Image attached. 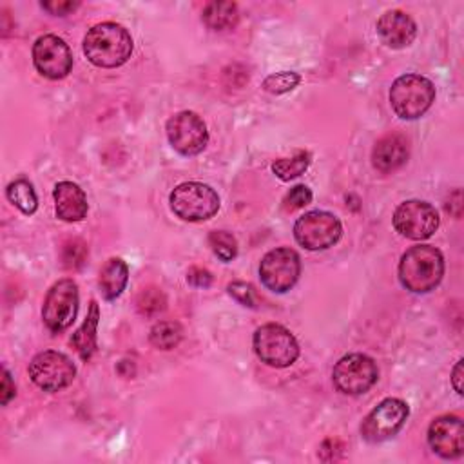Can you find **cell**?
Segmentation results:
<instances>
[{
    "instance_id": "6da1fadb",
    "label": "cell",
    "mask_w": 464,
    "mask_h": 464,
    "mask_svg": "<svg viewBox=\"0 0 464 464\" xmlns=\"http://www.w3.org/2000/svg\"><path fill=\"white\" fill-rule=\"evenodd\" d=\"M83 53L96 67H120L132 54V36L120 24L102 22L87 31L83 38Z\"/></svg>"
},
{
    "instance_id": "7a4b0ae2",
    "label": "cell",
    "mask_w": 464,
    "mask_h": 464,
    "mask_svg": "<svg viewBox=\"0 0 464 464\" xmlns=\"http://www.w3.org/2000/svg\"><path fill=\"white\" fill-rule=\"evenodd\" d=\"M444 276V257L431 245H417L408 248L399 261V281L413 294L433 290Z\"/></svg>"
},
{
    "instance_id": "3957f363",
    "label": "cell",
    "mask_w": 464,
    "mask_h": 464,
    "mask_svg": "<svg viewBox=\"0 0 464 464\" xmlns=\"http://www.w3.org/2000/svg\"><path fill=\"white\" fill-rule=\"evenodd\" d=\"M435 102V85L420 74H402L390 87V105L402 120L420 118Z\"/></svg>"
},
{
    "instance_id": "277c9868",
    "label": "cell",
    "mask_w": 464,
    "mask_h": 464,
    "mask_svg": "<svg viewBox=\"0 0 464 464\" xmlns=\"http://www.w3.org/2000/svg\"><path fill=\"white\" fill-rule=\"evenodd\" d=\"M172 212L183 221H205L219 210L218 192L199 181L179 183L169 196Z\"/></svg>"
},
{
    "instance_id": "5b68a950",
    "label": "cell",
    "mask_w": 464,
    "mask_h": 464,
    "mask_svg": "<svg viewBox=\"0 0 464 464\" xmlns=\"http://www.w3.org/2000/svg\"><path fill=\"white\" fill-rule=\"evenodd\" d=\"M254 352L261 362L272 368H286L297 361L299 344L288 328L266 323L254 332Z\"/></svg>"
},
{
    "instance_id": "8992f818",
    "label": "cell",
    "mask_w": 464,
    "mask_h": 464,
    "mask_svg": "<svg viewBox=\"0 0 464 464\" xmlns=\"http://www.w3.org/2000/svg\"><path fill=\"white\" fill-rule=\"evenodd\" d=\"M343 234L339 218L326 210H310L294 225L295 241L306 250H324L334 246Z\"/></svg>"
},
{
    "instance_id": "52a82bcc",
    "label": "cell",
    "mask_w": 464,
    "mask_h": 464,
    "mask_svg": "<svg viewBox=\"0 0 464 464\" xmlns=\"http://www.w3.org/2000/svg\"><path fill=\"white\" fill-rule=\"evenodd\" d=\"M379 377L377 364L364 353H348L341 357L332 372L334 386L346 395L366 393Z\"/></svg>"
},
{
    "instance_id": "ba28073f",
    "label": "cell",
    "mask_w": 464,
    "mask_h": 464,
    "mask_svg": "<svg viewBox=\"0 0 464 464\" xmlns=\"http://www.w3.org/2000/svg\"><path fill=\"white\" fill-rule=\"evenodd\" d=\"M78 314V285L72 279H60L56 281L42 306V319L44 324L53 332L60 334L72 324Z\"/></svg>"
},
{
    "instance_id": "9c48e42d",
    "label": "cell",
    "mask_w": 464,
    "mask_h": 464,
    "mask_svg": "<svg viewBox=\"0 0 464 464\" xmlns=\"http://www.w3.org/2000/svg\"><path fill=\"white\" fill-rule=\"evenodd\" d=\"M301 276V259L299 254L288 246L274 248L266 252L259 263V277L261 283L276 292H288Z\"/></svg>"
},
{
    "instance_id": "30bf717a",
    "label": "cell",
    "mask_w": 464,
    "mask_h": 464,
    "mask_svg": "<svg viewBox=\"0 0 464 464\" xmlns=\"http://www.w3.org/2000/svg\"><path fill=\"white\" fill-rule=\"evenodd\" d=\"M74 375V362L65 353L56 350L40 352L29 362V377L44 392H60L67 388Z\"/></svg>"
},
{
    "instance_id": "8fae6325",
    "label": "cell",
    "mask_w": 464,
    "mask_h": 464,
    "mask_svg": "<svg viewBox=\"0 0 464 464\" xmlns=\"http://www.w3.org/2000/svg\"><path fill=\"white\" fill-rule=\"evenodd\" d=\"M410 415V408L397 397L381 401L362 420L361 435L368 442H382L397 435Z\"/></svg>"
},
{
    "instance_id": "7c38bea8",
    "label": "cell",
    "mask_w": 464,
    "mask_h": 464,
    "mask_svg": "<svg viewBox=\"0 0 464 464\" xmlns=\"http://www.w3.org/2000/svg\"><path fill=\"white\" fill-rule=\"evenodd\" d=\"M440 218L433 205L420 199H408L401 203L393 212V227L395 230L415 241L428 239L439 228Z\"/></svg>"
},
{
    "instance_id": "4fadbf2b",
    "label": "cell",
    "mask_w": 464,
    "mask_h": 464,
    "mask_svg": "<svg viewBox=\"0 0 464 464\" xmlns=\"http://www.w3.org/2000/svg\"><path fill=\"white\" fill-rule=\"evenodd\" d=\"M167 138L174 150L183 156L199 154L208 143L205 121L192 111H181L169 118Z\"/></svg>"
},
{
    "instance_id": "5bb4252c",
    "label": "cell",
    "mask_w": 464,
    "mask_h": 464,
    "mask_svg": "<svg viewBox=\"0 0 464 464\" xmlns=\"http://www.w3.org/2000/svg\"><path fill=\"white\" fill-rule=\"evenodd\" d=\"M33 63L42 76L60 80L72 69V53L56 34H44L33 44Z\"/></svg>"
},
{
    "instance_id": "9a60e30c",
    "label": "cell",
    "mask_w": 464,
    "mask_h": 464,
    "mask_svg": "<svg viewBox=\"0 0 464 464\" xmlns=\"http://www.w3.org/2000/svg\"><path fill=\"white\" fill-rule=\"evenodd\" d=\"M428 444L442 459L453 460L464 453V424L457 415H440L428 428Z\"/></svg>"
},
{
    "instance_id": "2e32d148",
    "label": "cell",
    "mask_w": 464,
    "mask_h": 464,
    "mask_svg": "<svg viewBox=\"0 0 464 464\" xmlns=\"http://www.w3.org/2000/svg\"><path fill=\"white\" fill-rule=\"evenodd\" d=\"M377 34L384 45L392 49H402L413 42L417 34V24L404 11L392 9L381 14L377 20Z\"/></svg>"
},
{
    "instance_id": "e0dca14e",
    "label": "cell",
    "mask_w": 464,
    "mask_h": 464,
    "mask_svg": "<svg viewBox=\"0 0 464 464\" xmlns=\"http://www.w3.org/2000/svg\"><path fill=\"white\" fill-rule=\"evenodd\" d=\"M54 210L62 221L74 223L82 221L87 216V196L85 192L72 181H60L53 190Z\"/></svg>"
},
{
    "instance_id": "ac0fdd59",
    "label": "cell",
    "mask_w": 464,
    "mask_h": 464,
    "mask_svg": "<svg viewBox=\"0 0 464 464\" xmlns=\"http://www.w3.org/2000/svg\"><path fill=\"white\" fill-rule=\"evenodd\" d=\"M408 154V140L402 134H386L375 143L372 150V163L381 172H393L406 163Z\"/></svg>"
},
{
    "instance_id": "d6986e66",
    "label": "cell",
    "mask_w": 464,
    "mask_h": 464,
    "mask_svg": "<svg viewBox=\"0 0 464 464\" xmlns=\"http://www.w3.org/2000/svg\"><path fill=\"white\" fill-rule=\"evenodd\" d=\"M129 266L121 257H111L100 270L98 285L107 301L116 299L127 286Z\"/></svg>"
},
{
    "instance_id": "ffe728a7",
    "label": "cell",
    "mask_w": 464,
    "mask_h": 464,
    "mask_svg": "<svg viewBox=\"0 0 464 464\" xmlns=\"http://www.w3.org/2000/svg\"><path fill=\"white\" fill-rule=\"evenodd\" d=\"M98 319H100V308L96 301H91L89 314L82 326L72 334L71 344L78 352V355L83 361H89L92 353L96 352V330H98Z\"/></svg>"
},
{
    "instance_id": "44dd1931",
    "label": "cell",
    "mask_w": 464,
    "mask_h": 464,
    "mask_svg": "<svg viewBox=\"0 0 464 464\" xmlns=\"http://www.w3.org/2000/svg\"><path fill=\"white\" fill-rule=\"evenodd\" d=\"M201 20L208 29L227 31L237 24L239 11L234 2H208L203 7Z\"/></svg>"
},
{
    "instance_id": "7402d4cb",
    "label": "cell",
    "mask_w": 464,
    "mask_h": 464,
    "mask_svg": "<svg viewBox=\"0 0 464 464\" xmlns=\"http://www.w3.org/2000/svg\"><path fill=\"white\" fill-rule=\"evenodd\" d=\"M5 196L7 199L18 207L24 214H33L38 207V198L36 192L33 188V185L27 179H14L7 185L5 188Z\"/></svg>"
},
{
    "instance_id": "603a6c76",
    "label": "cell",
    "mask_w": 464,
    "mask_h": 464,
    "mask_svg": "<svg viewBox=\"0 0 464 464\" xmlns=\"http://www.w3.org/2000/svg\"><path fill=\"white\" fill-rule=\"evenodd\" d=\"M310 161H312L310 152L299 150V152H295L292 158L276 160V161L272 163V172H274L279 179L290 181V179L301 176V174L308 169Z\"/></svg>"
},
{
    "instance_id": "cb8c5ba5",
    "label": "cell",
    "mask_w": 464,
    "mask_h": 464,
    "mask_svg": "<svg viewBox=\"0 0 464 464\" xmlns=\"http://www.w3.org/2000/svg\"><path fill=\"white\" fill-rule=\"evenodd\" d=\"M181 337H183V330L176 321H160L152 326L149 334L152 346L160 350H172L174 346L179 344Z\"/></svg>"
},
{
    "instance_id": "d4e9b609",
    "label": "cell",
    "mask_w": 464,
    "mask_h": 464,
    "mask_svg": "<svg viewBox=\"0 0 464 464\" xmlns=\"http://www.w3.org/2000/svg\"><path fill=\"white\" fill-rule=\"evenodd\" d=\"M208 245L221 261H232L237 256V241L230 232L214 230L208 234Z\"/></svg>"
},
{
    "instance_id": "484cf974",
    "label": "cell",
    "mask_w": 464,
    "mask_h": 464,
    "mask_svg": "<svg viewBox=\"0 0 464 464\" xmlns=\"http://www.w3.org/2000/svg\"><path fill=\"white\" fill-rule=\"evenodd\" d=\"M301 82V76L294 71H281L276 74H270L263 80V89L270 94H285L295 89Z\"/></svg>"
},
{
    "instance_id": "4316f807",
    "label": "cell",
    "mask_w": 464,
    "mask_h": 464,
    "mask_svg": "<svg viewBox=\"0 0 464 464\" xmlns=\"http://www.w3.org/2000/svg\"><path fill=\"white\" fill-rule=\"evenodd\" d=\"M165 295L160 288H145L138 295V310L143 315H156L165 310Z\"/></svg>"
},
{
    "instance_id": "83f0119b",
    "label": "cell",
    "mask_w": 464,
    "mask_h": 464,
    "mask_svg": "<svg viewBox=\"0 0 464 464\" xmlns=\"http://www.w3.org/2000/svg\"><path fill=\"white\" fill-rule=\"evenodd\" d=\"M312 203V190L306 187V185H295L292 187L286 196L283 198V208L286 212H294V210H299L306 205Z\"/></svg>"
},
{
    "instance_id": "f1b7e54d",
    "label": "cell",
    "mask_w": 464,
    "mask_h": 464,
    "mask_svg": "<svg viewBox=\"0 0 464 464\" xmlns=\"http://www.w3.org/2000/svg\"><path fill=\"white\" fill-rule=\"evenodd\" d=\"M227 290L243 306H248V308L256 306V294H254V288L250 285H246L243 281H234V283H228Z\"/></svg>"
},
{
    "instance_id": "f546056e",
    "label": "cell",
    "mask_w": 464,
    "mask_h": 464,
    "mask_svg": "<svg viewBox=\"0 0 464 464\" xmlns=\"http://www.w3.org/2000/svg\"><path fill=\"white\" fill-rule=\"evenodd\" d=\"M85 245L82 241H72L71 245L65 246V252H63V261H65V266L69 268H74V266H80L85 259Z\"/></svg>"
},
{
    "instance_id": "4dcf8cb0",
    "label": "cell",
    "mask_w": 464,
    "mask_h": 464,
    "mask_svg": "<svg viewBox=\"0 0 464 464\" xmlns=\"http://www.w3.org/2000/svg\"><path fill=\"white\" fill-rule=\"evenodd\" d=\"M187 281H188L192 286L208 288V286L212 285V274H210L207 268L192 266V268L187 272Z\"/></svg>"
},
{
    "instance_id": "1f68e13d",
    "label": "cell",
    "mask_w": 464,
    "mask_h": 464,
    "mask_svg": "<svg viewBox=\"0 0 464 464\" xmlns=\"http://www.w3.org/2000/svg\"><path fill=\"white\" fill-rule=\"evenodd\" d=\"M45 11H49L51 14H58V16H63V14H69L71 11H74L80 2H71V0H51V2H42L40 4Z\"/></svg>"
},
{
    "instance_id": "d6a6232c",
    "label": "cell",
    "mask_w": 464,
    "mask_h": 464,
    "mask_svg": "<svg viewBox=\"0 0 464 464\" xmlns=\"http://www.w3.org/2000/svg\"><path fill=\"white\" fill-rule=\"evenodd\" d=\"M16 390H14V382L11 379V373L4 368L2 370V386H0V404L5 406L13 397H14Z\"/></svg>"
},
{
    "instance_id": "836d02e7",
    "label": "cell",
    "mask_w": 464,
    "mask_h": 464,
    "mask_svg": "<svg viewBox=\"0 0 464 464\" xmlns=\"http://www.w3.org/2000/svg\"><path fill=\"white\" fill-rule=\"evenodd\" d=\"M462 364L464 361L459 359L457 364L453 366V372H451V384H453V390L462 395Z\"/></svg>"
},
{
    "instance_id": "e575fe53",
    "label": "cell",
    "mask_w": 464,
    "mask_h": 464,
    "mask_svg": "<svg viewBox=\"0 0 464 464\" xmlns=\"http://www.w3.org/2000/svg\"><path fill=\"white\" fill-rule=\"evenodd\" d=\"M453 198H455V201H453L451 196H450V199H448V203H446V210L451 214V212H453V207H457V208H455V210H457V218H460V214H462V194H460L459 188L453 192Z\"/></svg>"
}]
</instances>
